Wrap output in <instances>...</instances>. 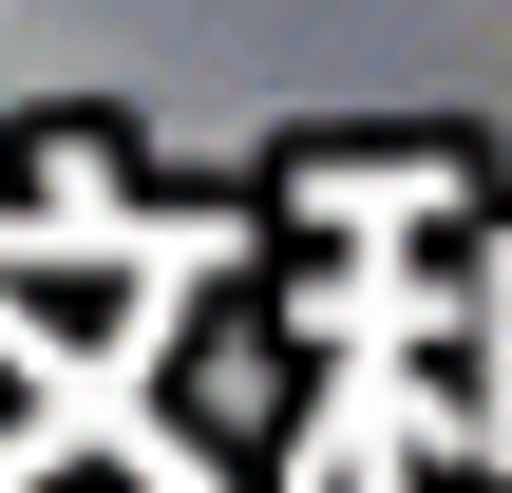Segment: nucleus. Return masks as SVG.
Returning a JSON list of instances; mask_svg holds the SVG:
<instances>
[{
  "label": "nucleus",
  "instance_id": "1",
  "mask_svg": "<svg viewBox=\"0 0 512 493\" xmlns=\"http://www.w3.org/2000/svg\"><path fill=\"white\" fill-rule=\"evenodd\" d=\"M0 19H19V0H0Z\"/></svg>",
  "mask_w": 512,
  "mask_h": 493
}]
</instances>
